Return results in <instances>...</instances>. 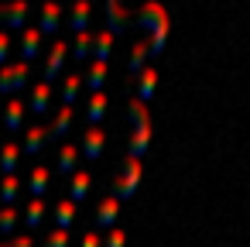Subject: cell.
Here are the masks:
<instances>
[{"mask_svg": "<svg viewBox=\"0 0 250 247\" xmlns=\"http://www.w3.org/2000/svg\"><path fill=\"white\" fill-rule=\"evenodd\" d=\"M137 28L147 35V45H151V55H161L165 45H168V31H171V21H168V11L161 4H144L137 14H134Z\"/></svg>", "mask_w": 250, "mask_h": 247, "instance_id": "cell-1", "label": "cell"}, {"mask_svg": "<svg viewBox=\"0 0 250 247\" xmlns=\"http://www.w3.org/2000/svg\"><path fill=\"white\" fill-rule=\"evenodd\" d=\"M141 161H134V158H127L124 161V172L117 175V182H113V192L110 196H117L120 202H127V199H134V192H137V185H141Z\"/></svg>", "mask_w": 250, "mask_h": 247, "instance_id": "cell-2", "label": "cell"}, {"mask_svg": "<svg viewBox=\"0 0 250 247\" xmlns=\"http://www.w3.org/2000/svg\"><path fill=\"white\" fill-rule=\"evenodd\" d=\"M31 79V62H11V66H0V93H14Z\"/></svg>", "mask_w": 250, "mask_h": 247, "instance_id": "cell-3", "label": "cell"}, {"mask_svg": "<svg viewBox=\"0 0 250 247\" xmlns=\"http://www.w3.org/2000/svg\"><path fill=\"white\" fill-rule=\"evenodd\" d=\"M130 24H134V14H130L127 7H120L117 0H106V31L117 38V35H124Z\"/></svg>", "mask_w": 250, "mask_h": 247, "instance_id": "cell-4", "label": "cell"}, {"mask_svg": "<svg viewBox=\"0 0 250 247\" xmlns=\"http://www.w3.org/2000/svg\"><path fill=\"white\" fill-rule=\"evenodd\" d=\"M65 55H69V45L59 38V42L52 45V52H48V62H45V76H42V83H48V86H52V79L62 72V62H65Z\"/></svg>", "mask_w": 250, "mask_h": 247, "instance_id": "cell-5", "label": "cell"}, {"mask_svg": "<svg viewBox=\"0 0 250 247\" xmlns=\"http://www.w3.org/2000/svg\"><path fill=\"white\" fill-rule=\"evenodd\" d=\"M117 220H120V199H117V196L100 199V206H96V226L113 230V226H117Z\"/></svg>", "mask_w": 250, "mask_h": 247, "instance_id": "cell-6", "label": "cell"}, {"mask_svg": "<svg viewBox=\"0 0 250 247\" xmlns=\"http://www.w3.org/2000/svg\"><path fill=\"white\" fill-rule=\"evenodd\" d=\"M103 148H106V134H103L100 127H89V131L83 134V158H86V161H96V158L103 155Z\"/></svg>", "mask_w": 250, "mask_h": 247, "instance_id": "cell-7", "label": "cell"}, {"mask_svg": "<svg viewBox=\"0 0 250 247\" xmlns=\"http://www.w3.org/2000/svg\"><path fill=\"white\" fill-rule=\"evenodd\" d=\"M147 59H151V45H147V38L134 42V48H130V62H127V72H130V76H141Z\"/></svg>", "mask_w": 250, "mask_h": 247, "instance_id": "cell-8", "label": "cell"}, {"mask_svg": "<svg viewBox=\"0 0 250 247\" xmlns=\"http://www.w3.org/2000/svg\"><path fill=\"white\" fill-rule=\"evenodd\" d=\"M154 90H158V72H154V66H144V72L137 76V100L141 103H151Z\"/></svg>", "mask_w": 250, "mask_h": 247, "instance_id": "cell-9", "label": "cell"}, {"mask_svg": "<svg viewBox=\"0 0 250 247\" xmlns=\"http://www.w3.org/2000/svg\"><path fill=\"white\" fill-rule=\"evenodd\" d=\"M106 107H110V96H106V93H93V96H89V103H86V120H89V127H100V120L106 117Z\"/></svg>", "mask_w": 250, "mask_h": 247, "instance_id": "cell-10", "label": "cell"}, {"mask_svg": "<svg viewBox=\"0 0 250 247\" xmlns=\"http://www.w3.org/2000/svg\"><path fill=\"white\" fill-rule=\"evenodd\" d=\"M45 144H48V124L28 127V134H24V155H38Z\"/></svg>", "mask_w": 250, "mask_h": 247, "instance_id": "cell-11", "label": "cell"}, {"mask_svg": "<svg viewBox=\"0 0 250 247\" xmlns=\"http://www.w3.org/2000/svg\"><path fill=\"white\" fill-rule=\"evenodd\" d=\"M89 185H93V175H89L86 168H83V172L76 168V175L69 179V199H72V202H83V199L89 196Z\"/></svg>", "mask_w": 250, "mask_h": 247, "instance_id": "cell-12", "label": "cell"}, {"mask_svg": "<svg viewBox=\"0 0 250 247\" xmlns=\"http://www.w3.org/2000/svg\"><path fill=\"white\" fill-rule=\"evenodd\" d=\"M110 52H113V35L106 28L93 31V62H110Z\"/></svg>", "mask_w": 250, "mask_h": 247, "instance_id": "cell-13", "label": "cell"}, {"mask_svg": "<svg viewBox=\"0 0 250 247\" xmlns=\"http://www.w3.org/2000/svg\"><path fill=\"white\" fill-rule=\"evenodd\" d=\"M21 124H24V103L18 96H11L7 107H4V127L14 134V131H21Z\"/></svg>", "mask_w": 250, "mask_h": 247, "instance_id": "cell-14", "label": "cell"}, {"mask_svg": "<svg viewBox=\"0 0 250 247\" xmlns=\"http://www.w3.org/2000/svg\"><path fill=\"white\" fill-rule=\"evenodd\" d=\"M38 52H42V31L38 28H24L21 31V55H24V62H31Z\"/></svg>", "mask_w": 250, "mask_h": 247, "instance_id": "cell-15", "label": "cell"}, {"mask_svg": "<svg viewBox=\"0 0 250 247\" xmlns=\"http://www.w3.org/2000/svg\"><path fill=\"white\" fill-rule=\"evenodd\" d=\"M147 144H151V127H144V131H134V134H130V144H127V158L141 161V158L147 155Z\"/></svg>", "mask_w": 250, "mask_h": 247, "instance_id": "cell-16", "label": "cell"}, {"mask_svg": "<svg viewBox=\"0 0 250 247\" xmlns=\"http://www.w3.org/2000/svg\"><path fill=\"white\" fill-rule=\"evenodd\" d=\"M48 179H52V172H48V165H35V172H31V179H28V192H31L35 199H42V196L48 192Z\"/></svg>", "mask_w": 250, "mask_h": 247, "instance_id": "cell-17", "label": "cell"}, {"mask_svg": "<svg viewBox=\"0 0 250 247\" xmlns=\"http://www.w3.org/2000/svg\"><path fill=\"white\" fill-rule=\"evenodd\" d=\"M72 21H69V28L76 31V35H83V31H89V14H93V7L86 4V0H79V4H72Z\"/></svg>", "mask_w": 250, "mask_h": 247, "instance_id": "cell-18", "label": "cell"}, {"mask_svg": "<svg viewBox=\"0 0 250 247\" xmlns=\"http://www.w3.org/2000/svg\"><path fill=\"white\" fill-rule=\"evenodd\" d=\"M127 117H130V124H134V131H144V127H151V113H147V103H141L137 96L127 103Z\"/></svg>", "mask_w": 250, "mask_h": 247, "instance_id": "cell-19", "label": "cell"}, {"mask_svg": "<svg viewBox=\"0 0 250 247\" xmlns=\"http://www.w3.org/2000/svg\"><path fill=\"white\" fill-rule=\"evenodd\" d=\"M18 158H21V144H18V141H7L4 148H0V172H4V175H14Z\"/></svg>", "mask_w": 250, "mask_h": 247, "instance_id": "cell-20", "label": "cell"}, {"mask_svg": "<svg viewBox=\"0 0 250 247\" xmlns=\"http://www.w3.org/2000/svg\"><path fill=\"white\" fill-rule=\"evenodd\" d=\"M59 18H62V7H59V4H45V7H42V24H38V31H42V35H55V31H59Z\"/></svg>", "mask_w": 250, "mask_h": 247, "instance_id": "cell-21", "label": "cell"}, {"mask_svg": "<svg viewBox=\"0 0 250 247\" xmlns=\"http://www.w3.org/2000/svg\"><path fill=\"white\" fill-rule=\"evenodd\" d=\"M48 100H52V86L48 83H35L31 90V113H48Z\"/></svg>", "mask_w": 250, "mask_h": 247, "instance_id": "cell-22", "label": "cell"}, {"mask_svg": "<svg viewBox=\"0 0 250 247\" xmlns=\"http://www.w3.org/2000/svg\"><path fill=\"white\" fill-rule=\"evenodd\" d=\"M72 127V107H59V113H55V120L48 124V141H55V137H62L65 131Z\"/></svg>", "mask_w": 250, "mask_h": 247, "instance_id": "cell-23", "label": "cell"}, {"mask_svg": "<svg viewBox=\"0 0 250 247\" xmlns=\"http://www.w3.org/2000/svg\"><path fill=\"white\" fill-rule=\"evenodd\" d=\"M106 66H110V62H93V66H89V72H86L89 93H103V86H106Z\"/></svg>", "mask_w": 250, "mask_h": 247, "instance_id": "cell-24", "label": "cell"}, {"mask_svg": "<svg viewBox=\"0 0 250 247\" xmlns=\"http://www.w3.org/2000/svg\"><path fill=\"white\" fill-rule=\"evenodd\" d=\"M76 161H79V144H65L62 151H59V172L62 175H76Z\"/></svg>", "mask_w": 250, "mask_h": 247, "instance_id": "cell-25", "label": "cell"}, {"mask_svg": "<svg viewBox=\"0 0 250 247\" xmlns=\"http://www.w3.org/2000/svg\"><path fill=\"white\" fill-rule=\"evenodd\" d=\"M55 223H59V230H69V226L76 223V202H72V199L55 202Z\"/></svg>", "mask_w": 250, "mask_h": 247, "instance_id": "cell-26", "label": "cell"}, {"mask_svg": "<svg viewBox=\"0 0 250 247\" xmlns=\"http://www.w3.org/2000/svg\"><path fill=\"white\" fill-rule=\"evenodd\" d=\"M79 86H83V76H79V72H69L65 83H62V107H72V103H76Z\"/></svg>", "mask_w": 250, "mask_h": 247, "instance_id": "cell-27", "label": "cell"}, {"mask_svg": "<svg viewBox=\"0 0 250 247\" xmlns=\"http://www.w3.org/2000/svg\"><path fill=\"white\" fill-rule=\"evenodd\" d=\"M89 55H93V31H83V35H76V42H72V59L83 62V59H89Z\"/></svg>", "mask_w": 250, "mask_h": 247, "instance_id": "cell-28", "label": "cell"}, {"mask_svg": "<svg viewBox=\"0 0 250 247\" xmlns=\"http://www.w3.org/2000/svg\"><path fill=\"white\" fill-rule=\"evenodd\" d=\"M18 192H21V179L18 175H7L4 182H0V202H4V206H11L18 199Z\"/></svg>", "mask_w": 250, "mask_h": 247, "instance_id": "cell-29", "label": "cell"}, {"mask_svg": "<svg viewBox=\"0 0 250 247\" xmlns=\"http://www.w3.org/2000/svg\"><path fill=\"white\" fill-rule=\"evenodd\" d=\"M42 220H45V199H31L28 209H24V223L28 226H42Z\"/></svg>", "mask_w": 250, "mask_h": 247, "instance_id": "cell-30", "label": "cell"}, {"mask_svg": "<svg viewBox=\"0 0 250 247\" xmlns=\"http://www.w3.org/2000/svg\"><path fill=\"white\" fill-rule=\"evenodd\" d=\"M18 216H21V213H18L14 206H4V209H0V233H11L14 223H18Z\"/></svg>", "mask_w": 250, "mask_h": 247, "instance_id": "cell-31", "label": "cell"}, {"mask_svg": "<svg viewBox=\"0 0 250 247\" xmlns=\"http://www.w3.org/2000/svg\"><path fill=\"white\" fill-rule=\"evenodd\" d=\"M45 247H69V230H52L48 237H45Z\"/></svg>", "mask_w": 250, "mask_h": 247, "instance_id": "cell-32", "label": "cell"}, {"mask_svg": "<svg viewBox=\"0 0 250 247\" xmlns=\"http://www.w3.org/2000/svg\"><path fill=\"white\" fill-rule=\"evenodd\" d=\"M127 244V233L120 230V226H113L110 233H106V240H103V247H124Z\"/></svg>", "mask_w": 250, "mask_h": 247, "instance_id": "cell-33", "label": "cell"}, {"mask_svg": "<svg viewBox=\"0 0 250 247\" xmlns=\"http://www.w3.org/2000/svg\"><path fill=\"white\" fill-rule=\"evenodd\" d=\"M7 52H11V35L0 31V66H7Z\"/></svg>", "mask_w": 250, "mask_h": 247, "instance_id": "cell-34", "label": "cell"}, {"mask_svg": "<svg viewBox=\"0 0 250 247\" xmlns=\"http://www.w3.org/2000/svg\"><path fill=\"white\" fill-rule=\"evenodd\" d=\"M79 247H103V240H100V233H96V230H89V233H83Z\"/></svg>", "mask_w": 250, "mask_h": 247, "instance_id": "cell-35", "label": "cell"}, {"mask_svg": "<svg viewBox=\"0 0 250 247\" xmlns=\"http://www.w3.org/2000/svg\"><path fill=\"white\" fill-rule=\"evenodd\" d=\"M0 247H35V240L24 233V237H14V240H7V244H0Z\"/></svg>", "mask_w": 250, "mask_h": 247, "instance_id": "cell-36", "label": "cell"}]
</instances>
